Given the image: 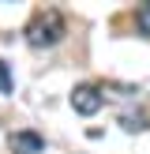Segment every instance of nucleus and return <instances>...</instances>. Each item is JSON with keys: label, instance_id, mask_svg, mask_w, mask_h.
I'll use <instances>...</instances> for the list:
<instances>
[{"label": "nucleus", "instance_id": "nucleus-1", "mask_svg": "<svg viewBox=\"0 0 150 154\" xmlns=\"http://www.w3.org/2000/svg\"><path fill=\"white\" fill-rule=\"evenodd\" d=\"M64 30H68V23H64V15L56 11V8H38L34 15H30V23H26V42L34 45V49H49V45H56L60 38H64Z\"/></svg>", "mask_w": 150, "mask_h": 154}, {"label": "nucleus", "instance_id": "nucleus-2", "mask_svg": "<svg viewBox=\"0 0 150 154\" xmlns=\"http://www.w3.org/2000/svg\"><path fill=\"white\" fill-rule=\"evenodd\" d=\"M101 102H105V87H98V83H79L71 90V109L82 117H94L101 109Z\"/></svg>", "mask_w": 150, "mask_h": 154}, {"label": "nucleus", "instance_id": "nucleus-3", "mask_svg": "<svg viewBox=\"0 0 150 154\" xmlns=\"http://www.w3.org/2000/svg\"><path fill=\"white\" fill-rule=\"evenodd\" d=\"M41 147H45V139L38 132H15L11 135V150L15 154H41Z\"/></svg>", "mask_w": 150, "mask_h": 154}, {"label": "nucleus", "instance_id": "nucleus-4", "mask_svg": "<svg viewBox=\"0 0 150 154\" xmlns=\"http://www.w3.org/2000/svg\"><path fill=\"white\" fill-rule=\"evenodd\" d=\"M135 26H139V30H142V34H146V38H150V4H142V8H139V11H135Z\"/></svg>", "mask_w": 150, "mask_h": 154}, {"label": "nucleus", "instance_id": "nucleus-5", "mask_svg": "<svg viewBox=\"0 0 150 154\" xmlns=\"http://www.w3.org/2000/svg\"><path fill=\"white\" fill-rule=\"evenodd\" d=\"M120 124H124L128 132H139V128H142V113H124V117H120Z\"/></svg>", "mask_w": 150, "mask_h": 154}, {"label": "nucleus", "instance_id": "nucleus-6", "mask_svg": "<svg viewBox=\"0 0 150 154\" xmlns=\"http://www.w3.org/2000/svg\"><path fill=\"white\" fill-rule=\"evenodd\" d=\"M0 94H11V72L4 60H0Z\"/></svg>", "mask_w": 150, "mask_h": 154}]
</instances>
